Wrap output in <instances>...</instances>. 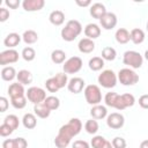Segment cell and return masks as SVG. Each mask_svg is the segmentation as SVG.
Returning a JSON list of instances; mask_svg holds the SVG:
<instances>
[{"instance_id": "6da1fadb", "label": "cell", "mask_w": 148, "mask_h": 148, "mask_svg": "<svg viewBox=\"0 0 148 148\" xmlns=\"http://www.w3.org/2000/svg\"><path fill=\"white\" fill-rule=\"evenodd\" d=\"M82 130V123L79 118H72L69 119V121L65 125H62L59 131L58 134L54 139V145L57 148H66L74 136H76Z\"/></svg>"}, {"instance_id": "7a4b0ae2", "label": "cell", "mask_w": 148, "mask_h": 148, "mask_svg": "<svg viewBox=\"0 0 148 148\" xmlns=\"http://www.w3.org/2000/svg\"><path fill=\"white\" fill-rule=\"evenodd\" d=\"M82 30H83L82 24L77 20H69L61 29L60 35L65 42H73L74 39H76V37H79Z\"/></svg>"}, {"instance_id": "3957f363", "label": "cell", "mask_w": 148, "mask_h": 148, "mask_svg": "<svg viewBox=\"0 0 148 148\" xmlns=\"http://www.w3.org/2000/svg\"><path fill=\"white\" fill-rule=\"evenodd\" d=\"M83 94H84V98H86L87 103L92 105V106L97 105L102 102V91H101V88L96 84L86 86Z\"/></svg>"}, {"instance_id": "277c9868", "label": "cell", "mask_w": 148, "mask_h": 148, "mask_svg": "<svg viewBox=\"0 0 148 148\" xmlns=\"http://www.w3.org/2000/svg\"><path fill=\"white\" fill-rule=\"evenodd\" d=\"M123 62H124V65L128 66V68L136 69V68H140L142 66V64H143V57L138 51L128 50L123 56Z\"/></svg>"}, {"instance_id": "5b68a950", "label": "cell", "mask_w": 148, "mask_h": 148, "mask_svg": "<svg viewBox=\"0 0 148 148\" xmlns=\"http://www.w3.org/2000/svg\"><path fill=\"white\" fill-rule=\"evenodd\" d=\"M118 81L123 84V86H134L135 83L139 82V75L132 69V68H121L118 74Z\"/></svg>"}, {"instance_id": "8992f818", "label": "cell", "mask_w": 148, "mask_h": 148, "mask_svg": "<svg viewBox=\"0 0 148 148\" xmlns=\"http://www.w3.org/2000/svg\"><path fill=\"white\" fill-rule=\"evenodd\" d=\"M97 81H98L99 86H102L103 88L111 89V88L116 87L117 81H118V76L112 69H105L98 75Z\"/></svg>"}, {"instance_id": "52a82bcc", "label": "cell", "mask_w": 148, "mask_h": 148, "mask_svg": "<svg viewBox=\"0 0 148 148\" xmlns=\"http://www.w3.org/2000/svg\"><path fill=\"white\" fill-rule=\"evenodd\" d=\"M25 96H27L28 101L31 102L34 105L43 103L45 101V98L47 97L46 96V91L43 88H39V87H30V88H28V90L25 91Z\"/></svg>"}, {"instance_id": "ba28073f", "label": "cell", "mask_w": 148, "mask_h": 148, "mask_svg": "<svg viewBox=\"0 0 148 148\" xmlns=\"http://www.w3.org/2000/svg\"><path fill=\"white\" fill-rule=\"evenodd\" d=\"M82 65H83V61L80 57H71L64 62L62 69H64V73L66 74H75L82 68Z\"/></svg>"}, {"instance_id": "9c48e42d", "label": "cell", "mask_w": 148, "mask_h": 148, "mask_svg": "<svg viewBox=\"0 0 148 148\" xmlns=\"http://www.w3.org/2000/svg\"><path fill=\"white\" fill-rule=\"evenodd\" d=\"M104 102H105L106 106H110V108H113V109H117V110H120V111L126 109L124 103H123L121 95H118L117 92H113V91H109V92L105 94Z\"/></svg>"}, {"instance_id": "30bf717a", "label": "cell", "mask_w": 148, "mask_h": 148, "mask_svg": "<svg viewBox=\"0 0 148 148\" xmlns=\"http://www.w3.org/2000/svg\"><path fill=\"white\" fill-rule=\"evenodd\" d=\"M18 58H20L18 52L15 49H7L0 53V65H2L5 67L6 65L16 62L18 60Z\"/></svg>"}, {"instance_id": "8fae6325", "label": "cell", "mask_w": 148, "mask_h": 148, "mask_svg": "<svg viewBox=\"0 0 148 148\" xmlns=\"http://www.w3.org/2000/svg\"><path fill=\"white\" fill-rule=\"evenodd\" d=\"M125 118L119 112H112L106 117V125L112 130H119L124 126Z\"/></svg>"}, {"instance_id": "7c38bea8", "label": "cell", "mask_w": 148, "mask_h": 148, "mask_svg": "<svg viewBox=\"0 0 148 148\" xmlns=\"http://www.w3.org/2000/svg\"><path fill=\"white\" fill-rule=\"evenodd\" d=\"M84 88H86V82L82 77L79 76L72 77L67 84V89L73 94H80L82 90H84Z\"/></svg>"}, {"instance_id": "4fadbf2b", "label": "cell", "mask_w": 148, "mask_h": 148, "mask_svg": "<svg viewBox=\"0 0 148 148\" xmlns=\"http://www.w3.org/2000/svg\"><path fill=\"white\" fill-rule=\"evenodd\" d=\"M117 16L114 13H111V12H106V14L99 20V24L103 29L105 30H111L113 29L116 25H117Z\"/></svg>"}, {"instance_id": "5bb4252c", "label": "cell", "mask_w": 148, "mask_h": 148, "mask_svg": "<svg viewBox=\"0 0 148 148\" xmlns=\"http://www.w3.org/2000/svg\"><path fill=\"white\" fill-rule=\"evenodd\" d=\"M28 142L24 138H15V139H6L2 142V148H27Z\"/></svg>"}, {"instance_id": "9a60e30c", "label": "cell", "mask_w": 148, "mask_h": 148, "mask_svg": "<svg viewBox=\"0 0 148 148\" xmlns=\"http://www.w3.org/2000/svg\"><path fill=\"white\" fill-rule=\"evenodd\" d=\"M45 6L44 0H24L22 7L25 12H38Z\"/></svg>"}, {"instance_id": "2e32d148", "label": "cell", "mask_w": 148, "mask_h": 148, "mask_svg": "<svg viewBox=\"0 0 148 148\" xmlns=\"http://www.w3.org/2000/svg\"><path fill=\"white\" fill-rule=\"evenodd\" d=\"M89 13L90 15L94 17V18H97V20H101L105 14H106V8L103 3L101 2H95L90 6V9H89Z\"/></svg>"}, {"instance_id": "e0dca14e", "label": "cell", "mask_w": 148, "mask_h": 148, "mask_svg": "<svg viewBox=\"0 0 148 148\" xmlns=\"http://www.w3.org/2000/svg\"><path fill=\"white\" fill-rule=\"evenodd\" d=\"M84 35L89 39H95L101 36V28L96 23H89L84 27Z\"/></svg>"}, {"instance_id": "ac0fdd59", "label": "cell", "mask_w": 148, "mask_h": 148, "mask_svg": "<svg viewBox=\"0 0 148 148\" xmlns=\"http://www.w3.org/2000/svg\"><path fill=\"white\" fill-rule=\"evenodd\" d=\"M77 49L81 53H91L95 50V43L92 39H89L86 37V38L80 39L77 44Z\"/></svg>"}, {"instance_id": "d6986e66", "label": "cell", "mask_w": 148, "mask_h": 148, "mask_svg": "<svg viewBox=\"0 0 148 148\" xmlns=\"http://www.w3.org/2000/svg\"><path fill=\"white\" fill-rule=\"evenodd\" d=\"M90 116L92 117V119L99 120V119H103V118L108 117V110L104 105L97 104V105H94L90 109Z\"/></svg>"}, {"instance_id": "ffe728a7", "label": "cell", "mask_w": 148, "mask_h": 148, "mask_svg": "<svg viewBox=\"0 0 148 148\" xmlns=\"http://www.w3.org/2000/svg\"><path fill=\"white\" fill-rule=\"evenodd\" d=\"M21 39H22V36H20V35L16 34V32H10V34H8V35L5 37L3 44H5V46H7L8 49H14L15 46H17V45L20 44Z\"/></svg>"}, {"instance_id": "44dd1931", "label": "cell", "mask_w": 148, "mask_h": 148, "mask_svg": "<svg viewBox=\"0 0 148 148\" xmlns=\"http://www.w3.org/2000/svg\"><path fill=\"white\" fill-rule=\"evenodd\" d=\"M8 94L10 96V98H15V97L24 96L25 95V90H24L23 84H21L20 82H15V83H12L8 87Z\"/></svg>"}, {"instance_id": "7402d4cb", "label": "cell", "mask_w": 148, "mask_h": 148, "mask_svg": "<svg viewBox=\"0 0 148 148\" xmlns=\"http://www.w3.org/2000/svg\"><path fill=\"white\" fill-rule=\"evenodd\" d=\"M49 20H50V22H51L53 25L59 27V25L64 24V22H65V14H64V12L58 10V9H57V10H53V12L50 13Z\"/></svg>"}, {"instance_id": "603a6c76", "label": "cell", "mask_w": 148, "mask_h": 148, "mask_svg": "<svg viewBox=\"0 0 148 148\" xmlns=\"http://www.w3.org/2000/svg\"><path fill=\"white\" fill-rule=\"evenodd\" d=\"M114 37H116V40L119 43V44H127L130 40H131V35H130V31L125 28H119L116 34H114Z\"/></svg>"}, {"instance_id": "cb8c5ba5", "label": "cell", "mask_w": 148, "mask_h": 148, "mask_svg": "<svg viewBox=\"0 0 148 148\" xmlns=\"http://www.w3.org/2000/svg\"><path fill=\"white\" fill-rule=\"evenodd\" d=\"M16 79H17V82H20V83L23 84V86L30 84V83L32 82V80H34L31 72L28 71V69H21V71H18Z\"/></svg>"}, {"instance_id": "d4e9b609", "label": "cell", "mask_w": 148, "mask_h": 148, "mask_svg": "<svg viewBox=\"0 0 148 148\" xmlns=\"http://www.w3.org/2000/svg\"><path fill=\"white\" fill-rule=\"evenodd\" d=\"M34 112H35V114L37 116V117H39V118H42V119H46L49 116H50V113H51V110L44 104V102L43 103H39V104H35L34 105Z\"/></svg>"}, {"instance_id": "484cf974", "label": "cell", "mask_w": 148, "mask_h": 148, "mask_svg": "<svg viewBox=\"0 0 148 148\" xmlns=\"http://www.w3.org/2000/svg\"><path fill=\"white\" fill-rule=\"evenodd\" d=\"M130 35H131V40H132L134 44H136V45L143 43V40H145V38H146L145 31H143L142 29H140V28H134V29H132L131 32H130Z\"/></svg>"}, {"instance_id": "4316f807", "label": "cell", "mask_w": 148, "mask_h": 148, "mask_svg": "<svg viewBox=\"0 0 148 148\" xmlns=\"http://www.w3.org/2000/svg\"><path fill=\"white\" fill-rule=\"evenodd\" d=\"M17 76V73L13 66H5L1 69V79L3 81H13Z\"/></svg>"}, {"instance_id": "83f0119b", "label": "cell", "mask_w": 148, "mask_h": 148, "mask_svg": "<svg viewBox=\"0 0 148 148\" xmlns=\"http://www.w3.org/2000/svg\"><path fill=\"white\" fill-rule=\"evenodd\" d=\"M22 124L25 128L28 130H32L37 126V118H36V114L34 113H25L22 118Z\"/></svg>"}, {"instance_id": "f1b7e54d", "label": "cell", "mask_w": 148, "mask_h": 148, "mask_svg": "<svg viewBox=\"0 0 148 148\" xmlns=\"http://www.w3.org/2000/svg\"><path fill=\"white\" fill-rule=\"evenodd\" d=\"M22 39L25 44L28 45H31V44H35L37 40H38V34L35 31V30H25L22 35Z\"/></svg>"}, {"instance_id": "f546056e", "label": "cell", "mask_w": 148, "mask_h": 148, "mask_svg": "<svg viewBox=\"0 0 148 148\" xmlns=\"http://www.w3.org/2000/svg\"><path fill=\"white\" fill-rule=\"evenodd\" d=\"M88 66L92 72H98L104 67V59L102 57H92L89 60Z\"/></svg>"}, {"instance_id": "4dcf8cb0", "label": "cell", "mask_w": 148, "mask_h": 148, "mask_svg": "<svg viewBox=\"0 0 148 148\" xmlns=\"http://www.w3.org/2000/svg\"><path fill=\"white\" fill-rule=\"evenodd\" d=\"M51 60L53 64H64L67 60L66 59V52L60 50V49L53 50L51 53Z\"/></svg>"}, {"instance_id": "1f68e13d", "label": "cell", "mask_w": 148, "mask_h": 148, "mask_svg": "<svg viewBox=\"0 0 148 148\" xmlns=\"http://www.w3.org/2000/svg\"><path fill=\"white\" fill-rule=\"evenodd\" d=\"M44 104H45L51 111H53V110L59 109V106H60V99H59L57 96L51 95V96H47V97L45 98Z\"/></svg>"}, {"instance_id": "d6a6232c", "label": "cell", "mask_w": 148, "mask_h": 148, "mask_svg": "<svg viewBox=\"0 0 148 148\" xmlns=\"http://www.w3.org/2000/svg\"><path fill=\"white\" fill-rule=\"evenodd\" d=\"M98 128H99V125H98V121L96 119H92L91 118V119L87 120L86 124H84V130L89 134H96L97 131H98Z\"/></svg>"}, {"instance_id": "836d02e7", "label": "cell", "mask_w": 148, "mask_h": 148, "mask_svg": "<svg viewBox=\"0 0 148 148\" xmlns=\"http://www.w3.org/2000/svg\"><path fill=\"white\" fill-rule=\"evenodd\" d=\"M117 57V52L113 47L111 46H105L103 50H102V58L104 60H108V61H113Z\"/></svg>"}, {"instance_id": "e575fe53", "label": "cell", "mask_w": 148, "mask_h": 148, "mask_svg": "<svg viewBox=\"0 0 148 148\" xmlns=\"http://www.w3.org/2000/svg\"><path fill=\"white\" fill-rule=\"evenodd\" d=\"M27 101H28V98H27L25 95H24V96H20V97H15V98H10V103H12L13 108L18 109V110L25 108Z\"/></svg>"}, {"instance_id": "d590c367", "label": "cell", "mask_w": 148, "mask_h": 148, "mask_svg": "<svg viewBox=\"0 0 148 148\" xmlns=\"http://www.w3.org/2000/svg\"><path fill=\"white\" fill-rule=\"evenodd\" d=\"M3 123L5 124H7L8 126H10L14 131L18 127V125H20V120H18V117L17 116H15V114H8V116H6L5 117V119H3Z\"/></svg>"}, {"instance_id": "8d00e7d4", "label": "cell", "mask_w": 148, "mask_h": 148, "mask_svg": "<svg viewBox=\"0 0 148 148\" xmlns=\"http://www.w3.org/2000/svg\"><path fill=\"white\" fill-rule=\"evenodd\" d=\"M53 79L56 80V82H57L59 89H61V88H64L65 86H67V84H68V81H69L66 73H57V74L53 76Z\"/></svg>"}, {"instance_id": "74e56055", "label": "cell", "mask_w": 148, "mask_h": 148, "mask_svg": "<svg viewBox=\"0 0 148 148\" xmlns=\"http://www.w3.org/2000/svg\"><path fill=\"white\" fill-rule=\"evenodd\" d=\"M22 58L25 60V61H32L35 58H36V51L30 47V46H27L22 50V53H21Z\"/></svg>"}, {"instance_id": "f35d334b", "label": "cell", "mask_w": 148, "mask_h": 148, "mask_svg": "<svg viewBox=\"0 0 148 148\" xmlns=\"http://www.w3.org/2000/svg\"><path fill=\"white\" fill-rule=\"evenodd\" d=\"M105 141H106V139L104 136H102V135H95L91 139V141H90V146L92 148H102L103 145L105 143Z\"/></svg>"}, {"instance_id": "ab89813d", "label": "cell", "mask_w": 148, "mask_h": 148, "mask_svg": "<svg viewBox=\"0 0 148 148\" xmlns=\"http://www.w3.org/2000/svg\"><path fill=\"white\" fill-rule=\"evenodd\" d=\"M44 84H45V87H46V90H49L50 92H57V91L59 90V87H58L56 80L53 79V76L50 77V79H47Z\"/></svg>"}, {"instance_id": "60d3db41", "label": "cell", "mask_w": 148, "mask_h": 148, "mask_svg": "<svg viewBox=\"0 0 148 148\" xmlns=\"http://www.w3.org/2000/svg\"><path fill=\"white\" fill-rule=\"evenodd\" d=\"M111 143H112V147L113 148H126V146H127V142H126V140L123 136H116V138H113V140L111 141Z\"/></svg>"}, {"instance_id": "b9f144b4", "label": "cell", "mask_w": 148, "mask_h": 148, "mask_svg": "<svg viewBox=\"0 0 148 148\" xmlns=\"http://www.w3.org/2000/svg\"><path fill=\"white\" fill-rule=\"evenodd\" d=\"M14 132V130L10 127V126H8L7 124H5V123H2L1 125H0V135L2 136V138H5V136H8V135H10L12 133Z\"/></svg>"}, {"instance_id": "7bdbcfd3", "label": "cell", "mask_w": 148, "mask_h": 148, "mask_svg": "<svg viewBox=\"0 0 148 148\" xmlns=\"http://www.w3.org/2000/svg\"><path fill=\"white\" fill-rule=\"evenodd\" d=\"M72 148H90V145L84 140H75L72 143Z\"/></svg>"}, {"instance_id": "ee69618b", "label": "cell", "mask_w": 148, "mask_h": 148, "mask_svg": "<svg viewBox=\"0 0 148 148\" xmlns=\"http://www.w3.org/2000/svg\"><path fill=\"white\" fill-rule=\"evenodd\" d=\"M139 105H140L142 109H147V110H148V94L141 95V96L139 97Z\"/></svg>"}, {"instance_id": "f6af8a7d", "label": "cell", "mask_w": 148, "mask_h": 148, "mask_svg": "<svg viewBox=\"0 0 148 148\" xmlns=\"http://www.w3.org/2000/svg\"><path fill=\"white\" fill-rule=\"evenodd\" d=\"M9 18V10L5 7L0 8V22H5Z\"/></svg>"}, {"instance_id": "bcb514c9", "label": "cell", "mask_w": 148, "mask_h": 148, "mask_svg": "<svg viewBox=\"0 0 148 148\" xmlns=\"http://www.w3.org/2000/svg\"><path fill=\"white\" fill-rule=\"evenodd\" d=\"M8 105H9L8 99H7L5 96H1V97H0V112H5V111H7Z\"/></svg>"}, {"instance_id": "7dc6e473", "label": "cell", "mask_w": 148, "mask_h": 148, "mask_svg": "<svg viewBox=\"0 0 148 148\" xmlns=\"http://www.w3.org/2000/svg\"><path fill=\"white\" fill-rule=\"evenodd\" d=\"M5 5L12 9H16L21 5V2H20V0H5Z\"/></svg>"}, {"instance_id": "c3c4849f", "label": "cell", "mask_w": 148, "mask_h": 148, "mask_svg": "<svg viewBox=\"0 0 148 148\" xmlns=\"http://www.w3.org/2000/svg\"><path fill=\"white\" fill-rule=\"evenodd\" d=\"M75 2H76V5H77V6H80V7H88V6H91V5H92L90 0H84V1L76 0Z\"/></svg>"}, {"instance_id": "681fc988", "label": "cell", "mask_w": 148, "mask_h": 148, "mask_svg": "<svg viewBox=\"0 0 148 148\" xmlns=\"http://www.w3.org/2000/svg\"><path fill=\"white\" fill-rule=\"evenodd\" d=\"M139 148H148V139H147V140L141 141V143H140Z\"/></svg>"}, {"instance_id": "f907efd6", "label": "cell", "mask_w": 148, "mask_h": 148, "mask_svg": "<svg viewBox=\"0 0 148 148\" xmlns=\"http://www.w3.org/2000/svg\"><path fill=\"white\" fill-rule=\"evenodd\" d=\"M102 148H113V147H112V143H111L110 141H108V140H106V141H105V143L103 145V147H102Z\"/></svg>"}, {"instance_id": "816d5d0a", "label": "cell", "mask_w": 148, "mask_h": 148, "mask_svg": "<svg viewBox=\"0 0 148 148\" xmlns=\"http://www.w3.org/2000/svg\"><path fill=\"white\" fill-rule=\"evenodd\" d=\"M145 59L148 61V50H146V52H145Z\"/></svg>"}, {"instance_id": "f5cc1de1", "label": "cell", "mask_w": 148, "mask_h": 148, "mask_svg": "<svg viewBox=\"0 0 148 148\" xmlns=\"http://www.w3.org/2000/svg\"><path fill=\"white\" fill-rule=\"evenodd\" d=\"M146 28H147V31H148V22H147V24H146Z\"/></svg>"}]
</instances>
